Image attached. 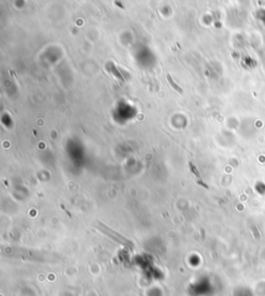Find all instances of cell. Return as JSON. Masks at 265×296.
<instances>
[{"mask_svg":"<svg viewBox=\"0 0 265 296\" xmlns=\"http://www.w3.org/2000/svg\"><path fill=\"white\" fill-rule=\"evenodd\" d=\"M167 79H168V82H169L170 86H171V87L173 88V89H174V90H176V91H177L178 93H180V94H182V93H183V91H182V89H181L180 87L178 86L177 84H176V83H175L174 81H173V80H172V78H171V76H170L169 74H167Z\"/></svg>","mask_w":265,"mask_h":296,"instance_id":"6da1fadb","label":"cell"}]
</instances>
